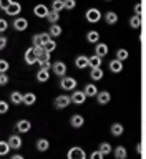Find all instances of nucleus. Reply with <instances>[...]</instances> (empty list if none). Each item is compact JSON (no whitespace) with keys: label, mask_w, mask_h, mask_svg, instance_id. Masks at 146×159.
<instances>
[{"label":"nucleus","mask_w":146,"mask_h":159,"mask_svg":"<svg viewBox=\"0 0 146 159\" xmlns=\"http://www.w3.org/2000/svg\"><path fill=\"white\" fill-rule=\"evenodd\" d=\"M83 91H85V94H87V98H88V96H97V94H98V89H97V86H95L93 83L87 84Z\"/></svg>","instance_id":"obj_28"},{"label":"nucleus","mask_w":146,"mask_h":159,"mask_svg":"<svg viewBox=\"0 0 146 159\" xmlns=\"http://www.w3.org/2000/svg\"><path fill=\"white\" fill-rule=\"evenodd\" d=\"M23 58H25V63L30 65V66H32V65H35V63H38V57L35 55V50H33V47H30V48L25 50Z\"/></svg>","instance_id":"obj_7"},{"label":"nucleus","mask_w":146,"mask_h":159,"mask_svg":"<svg viewBox=\"0 0 146 159\" xmlns=\"http://www.w3.org/2000/svg\"><path fill=\"white\" fill-rule=\"evenodd\" d=\"M85 17H87V20L90 23H97L101 20V12H100L98 8H88L87 13H85Z\"/></svg>","instance_id":"obj_6"},{"label":"nucleus","mask_w":146,"mask_h":159,"mask_svg":"<svg viewBox=\"0 0 146 159\" xmlns=\"http://www.w3.org/2000/svg\"><path fill=\"white\" fill-rule=\"evenodd\" d=\"M90 159H103V154H101V152H100L98 149H97V151H93V152H92V156H90Z\"/></svg>","instance_id":"obj_44"},{"label":"nucleus","mask_w":146,"mask_h":159,"mask_svg":"<svg viewBox=\"0 0 146 159\" xmlns=\"http://www.w3.org/2000/svg\"><path fill=\"white\" fill-rule=\"evenodd\" d=\"M143 10H144V3H136L134 5V15H138V17H141V13H143Z\"/></svg>","instance_id":"obj_39"},{"label":"nucleus","mask_w":146,"mask_h":159,"mask_svg":"<svg viewBox=\"0 0 146 159\" xmlns=\"http://www.w3.org/2000/svg\"><path fill=\"white\" fill-rule=\"evenodd\" d=\"M70 103H72V99H70L68 94H60V96H57V98H55V101H53V104H55V108H57V109L68 108Z\"/></svg>","instance_id":"obj_5"},{"label":"nucleus","mask_w":146,"mask_h":159,"mask_svg":"<svg viewBox=\"0 0 146 159\" xmlns=\"http://www.w3.org/2000/svg\"><path fill=\"white\" fill-rule=\"evenodd\" d=\"M70 99H72V103H75V104H83L87 101V94H85V91H73Z\"/></svg>","instance_id":"obj_13"},{"label":"nucleus","mask_w":146,"mask_h":159,"mask_svg":"<svg viewBox=\"0 0 146 159\" xmlns=\"http://www.w3.org/2000/svg\"><path fill=\"white\" fill-rule=\"evenodd\" d=\"M10 101H12L13 104H23V93L12 91L10 93Z\"/></svg>","instance_id":"obj_22"},{"label":"nucleus","mask_w":146,"mask_h":159,"mask_svg":"<svg viewBox=\"0 0 146 159\" xmlns=\"http://www.w3.org/2000/svg\"><path fill=\"white\" fill-rule=\"evenodd\" d=\"M7 143H8L10 149H15V151L22 148V138H20L18 134H12V136L8 138V141H7Z\"/></svg>","instance_id":"obj_12"},{"label":"nucleus","mask_w":146,"mask_h":159,"mask_svg":"<svg viewBox=\"0 0 146 159\" xmlns=\"http://www.w3.org/2000/svg\"><path fill=\"white\" fill-rule=\"evenodd\" d=\"M110 99H111V94H110L108 91H98V94H97V101H98L100 104H108Z\"/></svg>","instance_id":"obj_19"},{"label":"nucleus","mask_w":146,"mask_h":159,"mask_svg":"<svg viewBox=\"0 0 146 159\" xmlns=\"http://www.w3.org/2000/svg\"><path fill=\"white\" fill-rule=\"evenodd\" d=\"M52 10L60 13V10H65V2L63 0H53L52 2Z\"/></svg>","instance_id":"obj_33"},{"label":"nucleus","mask_w":146,"mask_h":159,"mask_svg":"<svg viewBox=\"0 0 146 159\" xmlns=\"http://www.w3.org/2000/svg\"><path fill=\"white\" fill-rule=\"evenodd\" d=\"M12 151L8 146V143L7 141H0V156H7V154Z\"/></svg>","instance_id":"obj_35"},{"label":"nucleus","mask_w":146,"mask_h":159,"mask_svg":"<svg viewBox=\"0 0 146 159\" xmlns=\"http://www.w3.org/2000/svg\"><path fill=\"white\" fill-rule=\"evenodd\" d=\"M47 20L52 25H57L58 23V20H60V13L58 12H53V10H50V13H48V17H47Z\"/></svg>","instance_id":"obj_34"},{"label":"nucleus","mask_w":146,"mask_h":159,"mask_svg":"<svg viewBox=\"0 0 146 159\" xmlns=\"http://www.w3.org/2000/svg\"><path fill=\"white\" fill-rule=\"evenodd\" d=\"M136 151H138V154H141V152H143V146H141V143H138V146H136Z\"/></svg>","instance_id":"obj_47"},{"label":"nucleus","mask_w":146,"mask_h":159,"mask_svg":"<svg viewBox=\"0 0 146 159\" xmlns=\"http://www.w3.org/2000/svg\"><path fill=\"white\" fill-rule=\"evenodd\" d=\"M8 68H10V65L7 60H0V73H7Z\"/></svg>","instance_id":"obj_38"},{"label":"nucleus","mask_w":146,"mask_h":159,"mask_svg":"<svg viewBox=\"0 0 146 159\" xmlns=\"http://www.w3.org/2000/svg\"><path fill=\"white\" fill-rule=\"evenodd\" d=\"M98 40H100V33L97 32V30H92V32L87 33V42H90V43H98Z\"/></svg>","instance_id":"obj_29"},{"label":"nucleus","mask_w":146,"mask_h":159,"mask_svg":"<svg viewBox=\"0 0 146 159\" xmlns=\"http://www.w3.org/2000/svg\"><path fill=\"white\" fill-rule=\"evenodd\" d=\"M101 60L103 58H100V57H97V55H93V57H90L88 58V61H90V68H101Z\"/></svg>","instance_id":"obj_26"},{"label":"nucleus","mask_w":146,"mask_h":159,"mask_svg":"<svg viewBox=\"0 0 146 159\" xmlns=\"http://www.w3.org/2000/svg\"><path fill=\"white\" fill-rule=\"evenodd\" d=\"M98 151L101 152L103 156H106V154H110L113 151V148H111V144H110V143H101V144H100V148H98Z\"/></svg>","instance_id":"obj_31"},{"label":"nucleus","mask_w":146,"mask_h":159,"mask_svg":"<svg viewBox=\"0 0 146 159\" xmlns=\"http://www.w3.org/2000/svg\"><path fill=\"white\" fill-rule=\"evenodd\" d=\"M50 40H52V37H50L48 32H43V33H35L32 42H33V47H45Z\"/></svg>","instance_id":"obj_1"},{"label":"nucleus","mask_w":146,"mask_h":159,"mask_svg":"<svg viewBox=\"0 0 146 159\" xmlns=\"http://www.w3.org/2000/svg\"><path fill=\"white\" fill-rule=\"evenodd\" d=\"M7 15H12V17H15V15H18L20 12H22V5H20L18 2H13V0H8L7 3V8L3 10Z\"/></svg>","instance_id":"obj_4"},{"label":"nucleus","mask_w":146,"mask_h":159,"mask_svg":"<svg viewBox=\"0 0 146 159\" xmlns=\"http://www.w3.org/2000/svg\"><path fill=\"white\" fill-rule=\"evenodd\" d=\"M37 103V94L35 93H23V104L25 106H32V104Z\"/></svg>","instance_id":"obj_18"},{"label":"nucleus","mask_w":146,"mask_h":159,"mask_svg":"<svg viewBox=\"0 0 146 159\" xmlns=\"http://www.w3.org/2000/svg\"><path fill=\"white\" fill-rule=\"evenodd\" d=\"M95 55L100 58H103L105 55H108V45H105V43H97L95 45Z\"/></svg>","instance_id":"obj_17"},{"label":"nucleus","mask_w":146,"mask_h":159,"mask_svg":"<svg viewBox=\"0 0 146 159\" xmlns=\"http://www.w3.org/2000/svg\"><path fill=\"white\" fill-rule=\"evenodd\" d=\"M130 25H131V28H139V27H141V17L133 15V17L130 18Z\"/></svg>","instance_id":"obj_36"},{"label":"nucleus","mask_w":146,"mask_h":159,"mask_svg":"<svg viewBox=\"0 0 146 159\" xmlns=\"http://www.w3.org/2000/svg\"><path fill=\"white\" fill-rule=\"evenodd\" d=\"M52 70H53V73L57 75V76H60V78L67 76V65H65L63 61H55L52 65Z\"/></svg>","instance_id":"obj_8"},{"label":"nucleus","mask_w":146,"mask_h":159,"mask_svg":"<svg viewBox=\"0 0 146 159\" xmlns=\"http://www.w3.org/2000/svg\"><path fill=\"white\" fill-rule=\"evenodd\" d=\"M13 28L17 30V32H25V30L28 28V22H27V18H23V17H17L13 20Z\"/></svg>","instance_id":"obj_11"},{"label":"nucleus","mask_w":146,"mask_h":159,"mask_svg":"<svg viewBox=\"0 0 146 159\" xmlns=\"http://www.w3.org/2000/svg\"><path fill=\"white\" fill-rule=\"evenodd\" d=\"M7 3H8V2H2V0H0V8L5 10V8H7Z\"/></svg>","instance_id":"obj_49"},{"label":"nucleus","mask_w":146,"mask_h":159,"mask_svg":"<svg viewBox=\"0 0 146 159\" xmlns=\"http://www.w3.org/2000/svg\"><path fill=\"white\" fill-rule=\"evenodd\" d=\"M128 57H130V53H128V50H125V48H120L118 52H116V60L118 61H125V60H128Z\"/></svg>","instance_id":"obj_32"},{"label":"nucleus","mask_w":146,"mask_h":159,"mask_svg":"<svg viewBox=\"0 0 146 159\" xmlns=\"http://www.w3.org/2000/svg\"><path fill=\"white\" fill-rule=\"evenodd\" d=\"M62 27H60V25L57 23V25H52V27H50V30H48V33H50V37L52 38H57V37H60V35H62Z\"/></svg>","instance_id":"obj_27"},{"label":"nucleus","mask_w":146,"mask_h":159,"mask_svg":"<svg viewBox=\"0 0 146 159\" xmlns=\"http://www.w3.org/2000/svg\"><path fill=\"white\" fill-rule=\"evenodd\" d=\"M15 129H17V133L25 134V133H28L30 129H32V123H30L28 119H20V121H17V126H15Z\"/></svg>","instance_id":"obj_9"},{"label":"nucleus","mask_w":146,"mask_h":159,"mask_svg":"<svg viewBox=\"0 0 146 159\" xmlns=\"http://www.w3.org/2000/svg\"><path fill=\"white\" fill-rule=\"evenodd\" d=\"M35 146H37V149L40 152H45V151H48V149H50V141H48V139H45V138H40Z\"/></svg>","instance_id":"obj_20"},{"label":"nucleus","mask_w":146,"mask_h":159,"mask_svg":"<svg viewBox=\"0 0 146 159\" xmlns=\"http://www.w3.org/2000/svg\"><path fill=\"white\" fill-rule=\"evenodd\" d=\"M7 28H8V22L3 20V18H0V33H3Z\"/></svg>","instance_id":"obj_43"},{"label":"nucleus","mask_w":146,"mask_h":159,"mask_svg":"<svg viewBox=\"0 0 146 159\" xmlns=\"http://www.w3.org/2000/svg\"><path fill=\"white\" fill-rule=\"evenodd\" d=\"M115 157L116 159H126L128 157V151L125 146H116L115 148Z\"/></svg>","instance_id":"obj_23"},{"label":"nucleus","mask_w":146,"mask_h":159,"mask_svg":"<svg viewBox=\"0 0 146 159\" xmlns=\"http://www.w3.org/2000/svg\"><path fill=\"white\" fill-rule=\"evenodd\" d=\"M70 124H72V128H82L85 124V118L82 116V114H73L72 118H70Z\"/></svg>","instance_id":"obj_15"},{"label":"nucleus","mask_w":146,"mask_h":159,"mask_svg":"<svg viewBox=\"0 0 146 159\" xmlns=\"http://www.w3.org/2000/svg\"><path fill=\"white\" fill-rule=\"evenodd\" d=\"M110 71L111 73H121L123 71V63L118 60H111L110 61Z\"/></svg>","instance_id":"obj_21"},{"label":"nucleus","mask_w":146,"mask_h":159,"mask_svg":"<svg viewBox=\"0 0 146 159\" xmlns=\"http://www.w3.org/2000/svg\"><path fill=\"white\" fill-rule=\"evenodd\" d=\"M105 22L108 25H115L118 22V13L116 12H106L105 13Z\"/></svg>","instance_id":"obj_25"},{"label":"nucleus","mask_w":146,"mask_h":159,"mask_svg":"<svg viewBox=\"0 0 146 159\" xmlns=\"http://www.w3.org/2000/svg\"><path fill=\"white\" fill-rule=\"evenodd\" d=\"M10 159H25V157L22 156V154H13V156L10 157Z\"/></svg>","instance_id":"obj_48"},{"label":"nucleus","mask_w":146,"mask_h":159,"mask_svg":"<svg viewBox=\"0 0 146 159\" xmlns=\"http://www.w3.org/2000/svg\"><path fill=\"white\" fill-rule=\"evenodd\" d=\"M5 113H8V103L0 99V114H5Z\"/></svg>","instance_id":"obj_41"},{"label":"nucleus","mask_w":146,"mask_h":159,"mask_svg":"<svg viewBox=\"0 0 146 159\" xmlns=\"http://www.w3.org/2000/svg\"><path fill=\"white\" fill-rule=\"evenodd\" d=\"M60 86H62V89L72 91V89L77 88V80L73 76H63V78H60Z\"/></svg>","instance_id":"obj_3"},{"label":"nucleus","mask_w":146,"mask_h":159,"mask_svg":"<svg viewBox=\"0 0 146 159\" xmlns=\"http://www.w3.org/2000/svg\"><path fill=\"white\" fill-rule=\"evenodd\" d=\"M67 159H87V152H85L83 148L73 146V148H70V151L67 152Z\"/></svg>","instance_id":"obj_2"},{"label":"nucleus","mask_w":146,"mask_h":159,"mask_svg":"<svg viewBox=\"0 0 146 159\" xmlns=\"http://www.w3.org/2000/svg\"><path fill=\"white\" fill-rule=\"evenodd\" d=\"M48 80H50V71H45V70H38V73H37V81L45 83V81H48Z\"/></svg>","instance_id":"obj_30"},{"label":"nucleus","mask_w":146,"mask_h":159,"mask_svg":"<svg viewBox=\"0 0 146 159\" xmlns=\"http://www.w3.org/2000/svg\"><path fill=\"white\" fill-rule=\"evenodd\" d=\"M7 37H3V35H0V50H3L5 47H7Z\"/></svg>","instance_id":"obj_45"},{"label":"nucleus","mask_w":146,"mask_h":159,"mask_svg":"<svg viewBox=\"0 0 146 159\" xmlns=\"http://www.w3.org/2000/svg\"><path fill=\"white\" fill-rule=\"evenodd\" d=\"M110 131H111V134L115 138H120V136H123V133H125V126L121 123H113L111 128H110Z\"/></svg>","instance_id":"obj_16"},{"label":"nucleus","mask_w":146,"mask_h":159,"mask_svg":"<svg viewBox=\"0 0 146 159\" xmlns=\"http://www.w3.org/2000/svg\"><path fill=\"white\" fill-rule=\"evenodd\" d=\"M63 2H65V10H72V8L77 7V2H75V0H63Z\"/></svg>","instance_id":"obj_40"},{"label":"nucleus","mask_w":146,"mask_h":159,"mask_svg":"<svg viewBox=\"0 0 146 159\" xmlns=\"http://www.w3.org/2000/svg\"><path fill=\"white\" fill-rule=\"evenodd\" d=\"M8 83V76L7 73H0V86H5Z\"/></svg>","instance_id":"obj_42"},{"label":"nucleus","mask_w":146,"mask_h":159,"mask_svg":"<svg viewBox=\"0 0 146 159\" xmlns=\"http://www.w3.org/2000/svg\"><path fill=\"white\" fill-rule=\"evenodd\" d=\"M75 66H77L78 70L88 68V66H90L88 57H85V55H80V57H77V58H75Z\"/></svg>","instance_id":"obj_14"},{"label":"nucleus","mask_w":146,"mask_h":159,"mask_svg":"<svg viewBox=\"0 0 146 159\" xmlns=\"http://www.w3.org/2000/svg\"><path fill=\"white\" fill-rule=\"evenodd\" d=\"M48 13H50V10H48L47 5H43V3L35 5V8H33V15H37L38 18H47V17H48Z\"/></svg>","instance_id":"obj_10"},{"label":"nucleus","mask_w":146,"mask_h":159,"mask_svg":"<svg viewBox=\"0 0 146 159\" xmlns=\"http://www.w3.org/2000/svg\"><path fill=\"white\" fill-rule=\"evenodd\" d=\"M52 61H47V63H43V65H40V70H45V71H50V68H52Z\"/></svg>","instance_id":"obj_46"},{"label":"nucleus","mask_w":146,"mask_h":159,"mask_svg":"<svg viewBox=\"0 0 146 159\" xmlns=\"http://www.w3.org/2000/svg\"><path fill=\"white\" fill-rule=\"evenodd\" d=\"M43 48H45V52H47V53H52L53 50L57 48V42H53V40H50V42H48L47 45H45Z\"/></svg>","instance_id":"obj_37"},{"label":"nucleus","mask_w":146,"mask_h":159,"mask_svg":"<svg viewBox=\"0 0 146 159\" xmlns=\"http://www.w3.org/2000/svg\"><path fill=\"white\" fill-rule=\"evenodd\" d=\"M103 76H105V73H103L101 68H93L92 71H90V78H92L93 81H100Z\"/></svg>","instance_id":"obj_24"}]
</instances>
